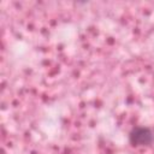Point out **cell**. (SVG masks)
Returning <instances> with one entry per match:
<instances>
[{
	"label": "cell",
	"instance_id": "cell-1",
	"mask_svg": "<svg viewBox=\"0 0 154 154\" xmlns=\"http://www.w3.org/2000/svg\"><path fill=\"white\" fill-rule=\"evenodd\" d=\"M154 141V132L148 126H135L129 132V143L132 147H148Z\"/></svg>",
	"mask_w": 154,
	"mask_h": 154
}]
</instances>
